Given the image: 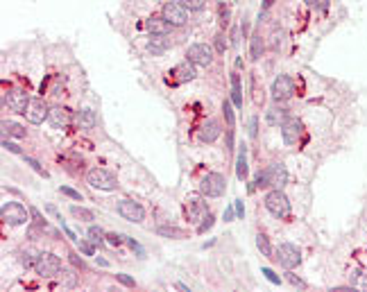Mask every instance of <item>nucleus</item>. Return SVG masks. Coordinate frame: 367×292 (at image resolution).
I'll list each match as a JSON object with an SVG mask.
<instances>
[{
  "mask_svg": "<svg viewBox=\"0 0 367 292\" xmlns=\"http://www.w3.org/2000/svg\"><path fill=\"white\" fill-rule=\"evenodd\" d=\"M265 208L277 220H286L290 215V199L286 197V193L281 188H274L265 195Z\"/></svg>",
  "mask_w": 367,
  "mask_h": 292,
  "instance_id": "nucleus-1",
  "label": "nucleus"
},
{
  "mask_svg": "<svg viewBox=\"0 0 367 292\" xmlns=\"http://www.w3.org/2000/svg\"><path fill=\"white\" fill-rule=\"evenodd\" d=\"M34 270H37V274L50 279V276H57L61 272V260H59V256L50 254V251H41L34 260Z\"/></svg>",
  "mask_w": 367,
  "mask_h": 292,
  "instance_id": "nucleus-2",
  "label": "nucleus"
},
{
  "mask_svg": "<svg viewBox=\"0 0 367 292\" xmlns=\"http://www.w3.org/2000/svg\"><path fill=\"white\" fill-rule=\"evenodd\" d=\"M0 218L5 224H11V227H18V224H25L27 218H30V213L25 211V206L18 202H7L2 204L0 208Z\"/></svg>",
  "mask_w": 367,
  "mask_h": 292,
  "instance_id": "nucleus-3",
  "label": "nucleus"
},
{
  "mask_svg": "<svg viewBox=\"0 0 367 292\" xmlns=\"http://www.w3.org/2000/svg\"><path fill=\"white\" fill-rule=\"evenodd\" d=\"M274 258H277L286 270H295V267L302 263V249L293 243H281L277 247V256H274Z\"/></svg>",
  "mask_w": 367,
  "mask_h": 292,
  "instance_id": "nucleus-4",
  "label": "nucleus"
},
{
  "mask_svg": "<svg viewBox=\"0 0 367 292\" xmlns=\"http://www.w3.org/2000/svg\"><path fill=\"white\" fill-rule=\"evenodd\" d=\"M200 191L204 197H220L227 191V179L220 172H207L202 184H200Z\"/></svg>",
  "mask_w": 367,
  "mask_h": 292,
  "instance_id": "nucleus-5",
  "label": "nucleus"
},
{
  "mask_svg": "<svg viewBox=\"0 0 367 292\" xmlns=\"http://www.w3.org/2000/svg\"><path fill=\"white\" fill-rule=\"evenodd\" d=\"M86 181H89V186L98 188V191H113V188H116L113 175L109 170H105V168H93V170H89Z\"/></svg>",
  "mask_w": 367,
  "mask_h": 292,
  "instance_id": "nucleus-6",
  "label": "nucleus"
},
{
  "mask_svg": "<svg viewBox=\"0 0 367 292\" xmlns=\"http://www.w3.org/2000/svg\"><path fill=\"white\" fill-rule=\"evenodd\" d=\"M188 61H193L195 66H211L213 64V48L207 43H193L186 50Z\"/></svg>",
  "mask_w": 367,
  "mask_h": 292,
  "instance_id": "nucleus-7",
  "label": "nucleus"
},
{
  "mask_svg": "<svg viewBox=\"0 0 367 292\" xmlns=\"http://www.w3.org/2000/svg\"><path fill=\"white\" fill-rule=\"evenodd\" d=\"M161 16L165 18V21L170 23V25H186V21H188V11H186V7L181 5L179 0L177 2H165L163 5V11H161Z\"/></svg>",
  "mask_w": 367,
  "mask_h": 292,
  "instance_id": "nucleus-8",
  "label": "nucleus"
},
{
  "mask_svg": "<svg viewBox=\"0 0 367 292\" xmlns=\"http://www.w3.org/2000/svg\"><path fill=\"white\" fill-rule=\"evenodd\" d=\"M270 93H272V97H274L277 102L293 97V93H295V80L290 77V75H279L277 80L272 82Z\"/></svg>",
  "mask_w": 367,
  "mask_h": 292,
  "instance_id": "nucleus-9",
  "label": "nucleus"
},
{
  "mask_svg": "<svg viewBox=\"0 0 367 292\" xmlns=\"http://www.w3.org/2000/svg\"><path fill=\"white\" fill-rule=\"evenodd\" d=\"M302 136H304V122L299 118H288L281 125V138L286 145H297Z\"/></svg>",
  "mask_w": 367,
  "mask_h": 292,
  "instance_id": "nucleus-10",
  "label": "nucleus"
},
{
  "mask_svg": "<svg viewBox=\"0 0 367 292\" xmlns=\"http://www.w3.org/2000/svg\"><path fill=\"white\" fill-rule=\"evenodd\" d=\"M118 213H120V218H125L127 222H143L145 220V211L139 202H134V199H120L118 202Z\"/></svg>",
  "mask_w": 367,
  "mask_h": 292,
  "instance_id": "nucleus-11",
  "label": "nucleus"
},
{
  "mask_svg": "<svg viewBox=\"0 0 367 292\" xmlns=\"http://www.w3.org/2000/svg\"><path fill=\"white\" fill-rule=\"evenodd\" d=\"M5 106L14 113H27V106H30V97H27L25 91H9L5 96Z\"/></svg>",
  "mask_w": 367,
  "mask_h": 292,
  "instance_id": "nucleus-12",
  "label": "nucleus"
},
{
  "mask_svg": "<svg viewBox=\"0 0 367 292\" xmlns=\"http://www.w3.org/2000/svg\"><path fill=\"white\" fill-rule=\"evenodd\" d=\"M168 75L172 77V82H175V84H184V82H191V80H195V75H197V73H195V64L186 59V61L177 64Z\"/></svg>",
  "mask_w": 367,
  "mask_h": 292,
  "instance_id": "nucleus-13",
  "label": "nucleus"
},
{
  "mask_svg": "<svg viewBox=\"0 0 367 292\" xmlns=\"http://www.w3.org/2000/svg\"><path fill=\"white\" fill-rule=\"evenodd\" d=\"M207 215H209L207 204L200 202V197H188V199H186V218H188V222L197 224V222H202Z\"/></svg>",
  "mask_w": 367,
  "mask_h": 292,
  "instance_id": "nucleus-14",
  "label": "nucleus"
},
{
  "mask_svg": "<svg viewBox=\"0 0 367 292\" xmlns=\"http://www.w3.org/2000/svg\"><path fill=\"white\" fill-rule=\"evenodd\" d=\"M25 116H27V120L32 122V125H41V122L50 116V109L46 106V102L37 97V100H30V106H27Z\"/></svg>",
  "mask_w": 367,
  "mask_h": 292,
  "instance_id": "nucleus-15",
  "label": "nucleus"
},
{
  "mask_svg": "<svg viewBox=\"0 0 367 292\" xmlns=\"http://www.w3.org/2000/svg\"><path fill=\"white\" fill-rule=\"evenodd\" d=\"M48 120L54 129H66L70 125V120H73V116H70V111L66 109V106H52Z\"/></svg>",
  "mask_w": 367,
  "mask_h": 292,
  "instance_id": "nucleus-16",
  "label": "nucleus"
},
{
  "mask_svg": "<svg viewBox=\"0 0 367 292\" xmlns=\"http://www.w3.org/2000/svg\"><path fill=\"white\" fill-rule=\"evenodd\" d=\"M288 118H290V113H288L286 106L274 104V106H270V109L265 111V120H267V125H272V127H281Z\"/></svg>",
  "mask_w": 367,
  "mask_h": 292,
  "instance_id": "nucleus-17",
  "label": "nucleus"
},
{
  "mask_svg": "<svg viewBox=\"0 0 367 292\" xmlns=\"http://www.w3.org/2000/svg\"><path fill=\"white\" fill-rule=\"evenodd\" d=\"M220 134H222V129H220V122L218 120H207L202 125V129H200V134H197V136H200V141H202V143H213V141H215Z\"/></svg>",
  "mask_w": 367,
  "mask_h": 292,
  "instance_id": "nucleus-18",
  "label": "nucleus"
},
{
  "mask_svg": "<svg viewBox=\"0 0 367 292\" xmlns=\"http://www.w3.org/2000/svg\"><path fill=\"white\" fill-rule=\"evenodd\" d=\"M145 25H148V32L155 34V37H165V34L170 32V23L165 21L163 16H152Z\"/></svg>",
  "mask_w": 367,
  "mask_h": 292,
  "instance_id": "nucleus-19",
  "label": "nucleus"
},
{
  "mask_svg": "<svg viewBox=\"0 0 367 292\" xmlns=\"http://www.w3.org/2000/svg\"><path fill=\"white\" fill-rule=\"evenodd\" d=\"M247 175H250V168H247V145L243 143L238 149V156H236V177L240 181H245Z\"/></svg>",
  "mask_w": 367,
  "mask_h": 292,
  "instance_id": "nucleus-20",
  "label": "nucleus"
},
{
  "mask_svg": "<svg viewBox=\"0 0 367 292\" xmlns=\"http://www.w3.org/2000/svg\"><path fill=\"white\" fill-rule=\"evenodd\" d=\"M75 122H77V127L80 129H93L96 127V113L91 111V109H80V111L75 113Z\"/></svg>",
  "mask_w": 367,
  "mask_h": 292,
  "instance_id": "nucleus-21",
  "label": "nucleus"
},
{
  "mask_svg": "<svg viewBox=\"0 0 367 292\" xmlns=\"http://www.w3.org/2000/svg\"><path fill=\"white\" fill-rule=\"evenodd\" d=\"M270 172H272V186H274V188H283V186H286V181H288L286 165H283V163H274L270 168Z\"/></svg>",
  "mask_w": 367,
  "mask_h": 292,
  "instance_id": "nucleus-22",
  "label": "nucleus"
},
{
  "mask_svg": "<svg viewBox=\"0 0 367 292\" xmlns=\"http://www.w3.org/2000/svg\"><path fill=\"white\" fill-rule=\"evenodd\" d=\"M231 102L236 106H243V89H240V75L231 73Z\"/></svg>",
  "mask_w": 367,
  "mask_h": 292,
  "instance_id": "nucleus-23",
  "label": "nucleus"
},
{
  "mask_svg": "<svg viewBox=\"0 0 367 292\" xmlns=\"http://www.w3.org/2000/svg\"><path fill=\"white\" fill-rule=\"evenodd\" d=\"M256 247H259V251H261L265 258H274V249H272V244H270V238H267L265 234H259L256 236Z\"/></svg>",
  "mask_w": 367,
  "mask_h": 292,
  "instance_id": "nucleus-24",
  "label": "nucleus"
},
{
  "mask_svg": "<svg viewBox=\"0 0 367 292\" xmlns=\"http://www.w3.org/2000/svg\"><path fill=\"white\" fill-rule=\"evenodd\" d=\"M2 132H5L7 136H14V138L25 136V129H23L18 122H11V120H2Z\"/></svg>",
  "mask_w": 367,
  "mask_h": 292,
  "instance_id": "nucleus-25",
  "label": "nucleus"
},
{
  "mask_svg": "<svg viewBox=\"0 0 367 292\" xmlns=\"http://www.w3.org/2000/svg\"><path fill=\"white\" fill-rule=\"evenodd\" d=\"M263 48H265V43H263L261 34H254V37H252V46H250V54H252L254 61H256V59H261Z\"/></svg>",
  "mask_w": 367,
  "mask_h": 292,
  "instance_id": "nucleus-26",
  "label": "nucleus"
},
{
  "mask_svg": "<svg viewBox=\"0 0 367 292\" xmlns=\"http://www.w3.org/2000/svg\"><path fill=\"white\" fill-rule=\"evenodd\" d=\"M351 288H358V290L367 292V270H356L351 276Z\"/></svg>",
  "mask_w": 367,
  "mask_h": 292,
  "instance_id": "nucleus-27",
  "label": "nucleus"
},
{
  "mask_svg": "<svg viewBox=\"0 0 367 292\" xmlns=\"http://www.w3.org/2000/svg\"><path fill=\"white\" fill-rule=\"evenodd\" d=\"M70 213H73L77 220H82V222H91V220H96L93 211H89V208H84V206H70Z\"/></svg>",
  "mask_w": 367,
  "mask_h": 292,
  "instance_id": "nucleus-28",
  "label": "nucleus"
},
{
  "mask_svg": "<svg viewBox=\"0 0 367 292\" xmlns=\"http://www.w3.org/2000/svg\"><path fill=\"white\" fill-rule=\"evenodd\" d=\"M168 46H170V43L165 41L163 37H159V39H152V41L148 43V50L152 54H161V52H165V48H168Z\"/></svg>",
  "mask_w": 367,
  "mask_h": 292,
  "instance_id": "nucleus-29",
  "label": "nucleus"
},
{
  "mask_svg": "<svg viewBox=\"0 0 367 292\" xmlns=\"http://www.w3.org/2000/svg\"><path fill=\"white\" fill-rule=\"evenodd\" d=\"M265 186H272V172H270V168H265V170L259 172V175H256V181H254V188H265Z\"/></svg>",
  "mask_w": 367,
  "mask_h": 292,
  "instance_id": "nucleus-30",
  "label": "nucleus"
},
{
  "mask_svg": "<svg viewBox=\"0 0 367 292\" xmlns=\"http://www.w3.org/2000/svg\"><path fill=\"white\" fill-rule=\"evenodd\" d=\"M89 238H91V243L93 244H98V247H100L102 243H105V231H102L100 227H89Z\"/></svg>",
  "mask_w": 367,
  "mask_h": 292,
  "instance_id": "nucleus-31",
  "label": "nucleus"
},
{
  "mask_svg": "<svg viewBox=\"0 0 367 292\" xmlns=\"http://www.w3.org/2000/svg\"><path fill=\"white\" fill-rule=\"evenodd\" d=\"M222 111H224V120H227V125H229V127H234L236 116H234V104H231V100H224Z\"/></svg>",
  "mask_w": 367,
  "mask_h": 292,
  "instance_id": "nucleus-32",
  "label": "nucleus"
},
{
  "mask_svg": "<svg viewBox=\"0 0 367 292\" xmlns=\"http://www.w3.org/2000/svg\"><path fill=\"white\" fill-rule=\"evenodd\" d=\"M159 234L161 236H172V238H184V231L175 227H159Z\"/></svg>",
  "mask_w": 367,
  "mask_h": 292,
  "instance_id": "nucleus-33",
  "label": "nucleus"
},
{
  "mask_svg": "<svg viewBox=\"0 0 367 292\" xmlns=\"http://www.w3.org/2000/svg\"><path fill=\"white\" fill-rule=\"evenodd\" d=\"M179 2L186 7L188 11H200L204 7V0H179Z\"/></svg>",
  "mask_w": 367,
  "mask_h": 292,
  "instance_id": "nucleus-34",
  "label": "nucleus"
},
{
  "mask_svg": "<svg viewBox=\"0 0 367 292\" xmlns=\"http://www.w3.org/2000/svg\"><path fill=\"white\" fill-rule=\"evenodd\" d=\"M218 18H220V25H222V27L229 25V18H231V14H229V7L227 5H220L218 7Z\"/></svg>",
  "mask_w": 367,
  "mask_h": 292,
  "instance_id": "nucleus-35",
  "label": "nucleus"
},
{
  "mask_svg": "<svg viewBox=\"0 0 367 292\" xmlns=\"http://www.w3.org/2000/svg\"><path fill=\"white\" fill-rule=\"evenodd\" d=\"M224 39H227V37H224L222 32H220V34H215V41H213V46H215V52H220V54H222L224 50H227V41H224Z\"/></svg>",
  "mask_w": 367,
  "mask_h": 292,
  "instance_id": "nucleus-36",
  "label": "nucleus"
},
{
  "mask_svg": "<svg viewBox=\"0 0 367 292\" xmlns=\"http://www.w3.org/2000/svg\"><path fill=\"white\" fill-rule=\"evenodd\" d=\"M261 274L265 276V279H267V281H270V283H274V286H279V283H281V279H279V276L274 274V272H272L270 267H263V270H261Z\"/></svg>",
  "mask_w": 367,
  "mask_h": 292,
  "instance_id": "nucleus-37",
  "label": "nucleus"
},
{
  "mask_svg": "<svg viewBox=\"0 0 367 292\" xmlns=\"http://www.w3.org/2000/svg\"><path fill=\"white\" fill-rule=\"evenodd\" d=\"M211 227H213V215H207L202 222L197 224V231H200V234H204V231H209Z\"/></svg>",
  "mask_w": 367,
  "mask_h": 292,
  "instance_id": "nucleus-38",
  "label": "nucleus"
},
{
  "mask_svg": "<svg viewBox=\"0 0 367 292\" xmlns=\"http://www.w3.org/2000/svg\"><path fill=\"white\" fill-rule=\"evenodd\" d=\"M259 136V118L252 116L250 118V138H256Z\"/></svg>",
  "mask_w": 367,
  "mask_h": 292,
  "instance_id": "nucleus-39",
  "label": "nucleus"
},
{
  "mask_svg": "<svg viewBox=\"0 0 367 292\" xmlns=\"http://www.w3.org/2000/svg\"><path fill=\"white\" fill-rule=\"evenodd\" d=\"M125 243H127V244H129V247H132V249H134V251H136V254H139V256H145L143 247H141V244H139V243H136V240H134V238H127V236H125Z\"/></svg>",
  "mask_w": 367,
  "mask_h": 292,
  "instance_id": "nucleus-40",
  "label": "nucleus"
},
{
  "mask_svg": "<svg viewBox=\"0 0 367 292\" xmlns=\"http://www.w3.org/2000/svg\"><path fill=\"white\" fill-rule=\"evenodd\" d=\"M106 243H109V244H113V247H118V244H122V243H125V236L109 234V236H106Z\"/></svg>",
  "mask_w": 367,
  "mask_h": 292,
  "instance_id": "nucleus-41",
  "label": "nucleus"
},
{
  "mask_svg": "<svg viewBox=\"0 0 367 292\" xmlns=\"http://www.w3.org/2000/svg\"><path fill=\"white\" fill-rule=\"evenodd\" d=\"M61 193L64 195H68L70 199H77V202H82V195L77 191H73V188H68V186H61Z\"/></svg>",
  "mask_w": 367,
  "mask_h": 292,
  "instance_id": "nucleus-42",
  "label": "nucleus"
},
{
  "mask_svg": "<svg viewBox=\"0 0 367 292\" xmlns=\"http://www.w3.org/2000/svg\"><path fill=\"white\" fill-rule=\"evenodd\" d=\"M25 163H27V165H32V168L39 172V175H43V177H46V170H43V168H41V163H39V161H34V159H30V156H25Z\"/></svg>",
  "mask_w": 367,
  "mask_h": 292,
  "instance_id": "nucleus-43",
  "label": "nucleus"
},
{
  "mask_svg": "<svg viewBox=\"0 0 367 292\" xmlns=\"http://www.w3.org/2000/svg\"><path fill=\"white\" fill-rule=\"evenodd\" d=\"M234 218H236V206L234 204H229L227 211H224V222H231Z\"/></svg>",
  "mask_w": 367,
  "mask_h": 292,
  "instance_id": "nucleus-44",
  "label": "nucleus"
},
{
  "mask_svg": "<svg viewBox=\"0 0 367 292\" xmlns=\"http://www.w3.org/2000/svg\"><path fill=\"white\" fill-rule=\"evenodd\" d=\"M77 244H80V249L84 251L86 256H93V244H89V243H84V240H77Z\"/></svg>",
  "mask_w": 367,
  "mask_h": 292,
  "instance_id": "nucleus-45",
  "label": "nucleus"
},
{
  "mask_svg": "<svg viewBox=\"0 0 367 292\" xmlns=\"http://www.w3.org/2000/svg\"><path fill=\"white\" fill-rule=\"evenodd\" d=\"M2 147L9 149V152H14V154H21V147H18L16 143H9V141H2Z\"/></svg>",
  "mask_w": 367,
  "mask_h": 292,
  "instance_id": "nucleus-46",
  "label": "nucleus"
},
{
  "mask_svg": "<svg viewBox=\"0 0 367 292\" xmlns=\"http://www.w3.org/2000/svg\"><path fill=\"white\" fill-rule=\"evenodd\" d=\"M116 279H118V281L122 283V286H127V288H134V279H129L127 274H118Z\"/></svg>",
  "mask_w": 367,
  "mask_h": 292,
  "instance_id": "nucleus-47",
  "label": "nucleus"
},
{
  "mask_svg": "<svg viewBox=\"0 0 367 292\" xmlns=\"http://www.w3.org/2000/svg\"><path fill=\"white\" fill-rule=\"evenodd\" d=\"M234 206H236V218H243V215H245V206H243V199H236V202H234Z\"/></svg>",
  "mask_w": 367,
  "mask_h": 292,
  "instance_id": "nucleus-48",
  "label": "nucleus"
},
{
  "mask_svg": "<svg viewBox=\"0 0 367 292\" xmlns=\"http://www.w3.org/2000/svg\"><path fill=\"white\" fill-rule=\"evenodd\" d=\"M227 149H234V127L227 129Z\"/></svg>",
  "mask_w": 367,
  "mask_h": 292,
  "instance_id": "nucleus-49",
  "label": "nucleus"
},
{
  "mask_svg": "<svg viewBox=\"0 0 367 292\" xmlns=\"http://www.w3.org/2000/svg\"><path fill=\"white\" fill-rule=\"evenodd\" d=\"M288 281L293 283V286H297V288H304V286H306V283H304L302 279H297V276H295V274H290V272H288Z\"/></svg>",
  "mask_w": 367,
  "mask_h": 292,
  "instance_id": "nucleus-50",
  "label": "nucleus"
},
{
  "mask_svg": "<svg viewBox=\"0 0 367 292\" xmlns=\"http://www.w3.org/2000/svg\"><path fill=\"white\" fill-rule=\"evenodd\" d=\"M231 46H238V30H231Z\"/></svg>",
  "mask_w": 367,
  "mask_h": 292,
  "instance_id": "nucleus-51",
  "label": "nucleus"
},
{
  "mask_svg": "<svg viewBox=\"0 0 367 292\" xmlns=\"http://www.w3.org/2000/svg\"><path fill=\"white\" fill-rule=\"evenodd\" d=\"M70 260H73L75 265H80V267H84V260H82V258H77V254H70Z\"/></svg>",
  "mask_w": 367,
  "mask_h": 292,
  "instance_id": "nucleus-52",
  "label": "nucleus"
},
{
  "mask_svg": "<svg viewBox=\"0 0 367 292\" xmlns=\"http://www.w3.org/2000/svg\"><path fill=\"white\" fill-rule=\"evenodd\" d=\"M306 2H309V5H319V7H326V0H306Z\"/></svg>",
  "mask_w": 367,
  "mask_h": 292,
  "instance_id": "nucleus-53",
  "label": "nucleus"
},
{
  "mask_svg": "<svg viewBox=\"0 0 367 292\" xmlns=\"http://www.w3.org/2000/svg\"><path fill=\"white\" fill-rule=\"evenodd\" d=\"M272 5H274V0H263V11H267Z\"/></svg>",
  "mask_w": 367,
  "mask_h": 292,
  "instance_id": "nucleus-54",
  "label": "nucleus"
}]
</instances>
